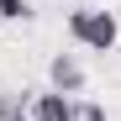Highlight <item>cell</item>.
<instances>
[{
  "label": "cell",
  "mask_w": 121,
  "mask_h": 121,
  "mask_svg": "<svg viewBox=\"0 0 121 121\" xmlns=\"http://www.w3.org/2000/svg\"><path fill=\"white\" fill-rule=\"evenodd\" d=\"M69 37H74L79 48L111 53V48H116V37H121V26H116V16H111V11H100V5H74V11H69Z\"/></svg>",
  "instance_id": "obj_1"
},
{
  "label": "cell",
  "mask_w": 121,
  "mask_h": 121,
  "mask_svg": "<svg viewBox=\"0 0 121 121\" xmlns=\"http://www.w3.org/2000/svg\"><path fill=\"white\" fill-rule=\"evenodd\" d=\"M48 79H53L58 95H79V90H84V69H79L74 53H58L53 63H48Z\"/></svg>",
  "instance_id": "obj_2"
},
{
  "label": "cell",
  "mask_w": 121,
  "mask_h": 121,
  "mask_svg": "<svg viewBox=\"0 0 121 121\" xmlns=\"http://www.w3.org/2000/svg\"><path fill=\"white\" fill-rule=\"evenodd\" d=\"M26 116H32V121H74V100L58 95V90H37Z\"/></svg>",
  "instance_id": "obj_3"
},
{
  "label": "cell",
  "mask_w": 121,
  "mask_h": 121,
  "mask_svg": "<svg viewBox=\"0 0 121 121\" xmlns=\"http://www.w3.org/2000/svg\"><path fill=\"white\" fill-rule=\"evenodd\" d=\"M26 16H32L26 0H0V21H26Z\"/></svg>",
  "instance_id": "obj_4"
},
{
  "label": "cell",
  "mask_w": 121,
  "mask_h": 121,
  "mask_svg": "<svg viewBox=\"0 0 121 121\" xmlns=\"http://www.w3.org/2000/svg\"><path fill=\"white\" fill-rule=\"evenodd\" d=\"M74 121H111L105 111L95 105V100H84V105H74Z\"/></svg>",
  "instance_id": "obj_5"
},
{
  "label": "cell",
  "mask_w": 121,
  "mask_h": 121,
  "mask_svg": "<svg viewBox=\"0 0 121 121\" xmlns=\"http://www.w3.org/2000/svg\"><path fill=\"white\" fill-rule=\"evenodd\" d=\"M21 121H32V116H21Z\"/></svg>",
  "instance_id": "obj_6"
}]
</instances>
